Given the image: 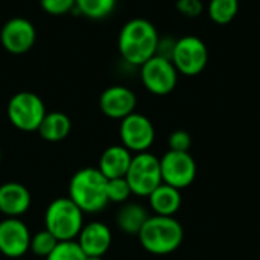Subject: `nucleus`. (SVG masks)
<instances>
[{"label": "nucleus", "mask_w": 260, "mask_h": 260, "mask_svg": "<svg viewBox=\"0 0 260 260\" xmlns=\"http://www.w3.org/2000/svg\"><path fill=\"white\" fill-rule=\"evenodd\" d=\"M149 207L154 212V215L160 216H175L177 212L181 207L183 198H181V190L161 183L149 197Z\"/></svg>", "instance_id": "nucleus-17"}, {"label": "nucleus", "mask_w": 260, "mask_h": 260, "mask_svg": "<svg viewBox=\"0 0 260 260\" xmlns=\"http://www.w3.org/2000/svg\"><path fill=\"white\" fill-rule=\"evenodd\" d=\"M119 136L122 145L133 154L146 152L155 140V128L145 114L134 111L120 120Z\"/></svg>", "instance_id": "nucleus-10"}, {"label": "nucleus", "mask_w": 260, "mask_h": 260, "mask_svg": "<svg viewBox=\"0 0 260 260\" xmlns=\"http://www.w3.org/2000/svg\"><path fill=\"white\" fill-rule=\"evenodd\" d=\"M177 11L189 18H197L204 12L203 0H177Z\"/></svg>", "instance_id": "nucleus-27"}, {"label": "nucleus", "mask_w": 260, "mask_h": 260, "mask_svg": "<svg viewBox=\"0 0 260 260\" xmlns=\"http://www.w3.org/2000/svg\"><path fill=\"white\" fill-rule=\"evenodd\" d=\"M158 38L157 27L149 20L133 18L122 26L117 49L125 62L140 67L155 55Z\"/></svg>", "instance_id": "nucleus-1"}, {"label": "nucleus", "mask_w": 260, "mask_h": 260, "mask_svg": "<svg viewBox=\"0 0 260 260\" xmlns=\"http://www.w3.org/2000/svg\"><path fill=\"white\" fill-rule=\"evenodd\" d=\"M70 129H72V122L67 114L61 111H50V113H46L38 128V134L46 142L56 143V142L64 140L70 134Z\"/></svg>", "instance_id": "nucleus-19"}, {"label": "nucleus", "mask_w": 260, "mask_h": 260, "mask_svg": "<svg viewBox=\"0 0 260 260\" xmlns=\"http://www.w3.org/2000/svg\"><path fill=\"white\" fill-rule=\"evenodd\" d=\"M161 180L165 184H169L178 190L189 187L197 178V161L190 152H177L168 151L160 158Z\"/></svg>", "instance_id": "nucleus-9"}, {"label": "nucleus", "mask_w": 260, "mask_h": 260, "mask_svg": "<svg viewBox=\"0 0 260 260\" xmlns=\"http://www.w3.org/2000/svg\"><path fill=\"white\" fill-rule=\"evenodd\" d=\"M0 161H2V148H0Z\"/></svg>", "instance_id": "nucleus-30"}, {"label": "nucleus", "mask_w": 260, "mask_h": 260, "mask_svg": "<svg viewBox=\"0 0 260 260\" xmlns=\"http://www.w3.org/2000/svg\"><path fill=\"white\" fill-rule=\"evenodd\" d=\"M46 107L41 98L32 91H18L15 93L6 107V114L12 126L23 133L38 131L44 116Z\"/></svg>", "instance_id": "nucleus-5"}, {"label": "nucleus", "mask_w": 260, "mask_h": 260, "mask_svg": "<svg viewBox=\"0 0 260 260\" xmlns=\"http://www.w3.org/2000/svg\"><path fill=\"white\" fill-rule=\"evenodd\" d=\"M239 12V0H209L207 14L209 18L219 24H229L235 20Z\"/></svg>", "instance_id": "nucleus-20"}, {"label": "nucleus", "mask_w": 260, "mask_h": 260, "mask_svg": "<svg viewBox=\"0 0 260 260\" xmlns=\"http://www.w3.org/2000/svg\"><path fill=\"white\" fill-rule=\"evenodd\" d=\"M142 248L154 256H168L177 251L184 239V229L175 216L152 215L139 232Z\"/></svg>", "instance_id": "nucleus-2"}, {"label": "nucleus", "mask_w": 260, "mask_h": 260, "mask_svg": "<svg viewBox=\"0 0 260 260\" xmlns=\"http://www.w3.org/2000/svg\"><path fill=\"white\" fill-rule=\"evenodd\" d=\"M76 242L87 257H104L111 247L113 235L107 224L93 221L84 224L76 238Z\"/></svg>", "instance_id": "nucleus-14"}, {"label": "nucleus", "mask_w": 260, "mask_h": 260, "mask_svg": "<svg viewBox=\"0 0 260 260\" xmlns=\"http://www.w3.org/2000/svg\"><path fill=\"white\" fill-rule=\"evenodd\" d=\"M30 232L20 218L0 221V253L9 259H18L29 251Z\"/></svg>", "instance_id": "nucleus-12"}, {"label": "nucleus", "mask_w": 260, "mask_h": 260, "mask_svg": "<svg viewBox=\"0 0 260 260\" xmlns=\"http://www.w3.org/2000/svg\"><path fill=\"white\" fill-rule=\"evenodd\" d=\"M133 155L123 145H113L102 152L98 169L107 180L123 178L129 169Z\"/></svg>", "instance_id": "nucleus-16"}, {"label": "nucleus", "mask_w": 260, "mask_h": 260, "mask_svg": "<svg viewBox=\"0 0 260 260\" xmlns=\"http://www.w3.org/2000/svg\"><path fill=\"white\" fill-rule=\"evenodd\" d=\"M85 260H104V257H85Z\"/></svg>", "instance_id": "nucleus-29"}, {"label": "nucleus", "mask_w": 260, "mask_h": 260, "mask_svg": "<svg viewBox=\"0 0 260 260\" xmlns=\"http://www.w3.org/2000/svg\"><path fill=\"white\" fill-rule=\"evenodd\" d=\"M85 254L75 241H59L46 260H85Z\"/></svg>", "instance_id": "nucleus-23"}, {"label": "nucleus", "mask_w": 260, "mask_h": 260, "mask_svg": "<svg viewBox=\"0 0 260 260\" xmlns=\"http://www.w3.org/2000/svg\"><path fill=\"white\" fill-rule=\"evenodd\" d=\"M76 0H40L43 11L49 15H64L75 9Z\"/></svg>", "instance_id": "nucleus-25"}, {"label": "nucleus", "mask_w": 260, "mask_h": 260, "mask_svg": "<svg viewBox=\"0 0 260 260\" xmlns=\"http://www.w3.org/2000/svg\"><path fill=\"white\" fill-rule=\"evenodd\" d=\"M169 151H177V152H189L192 146V137L187 131L184 129H177L174 131L169 139H168Z\"/></svg>", "instance_id": "nucleus-26"}, {"label": "nucleus", "mask_w": 260, "mask_h": 260, "mask_svg": "<svg viewBox=\"0 0 260 260\" xmlns=\"http://www.w3.org/2000/svg\"><path fill=\"white\" fill-rule=\"evenodd\" d=\"M125 178L131 187L133 195L148 198L163 183L160 158L149 151L134 154Z\"/></svg>", "instance_id": "nucleus-6"}, {"label": "nucleus", "mask_w": 260, "mask_h": 260, "mask_svg": "<svg viewBox=\"0 0 260 260\" xmlns=\"http://www.w3.org/2000/svg\"><path fill=\"white\" fill-rule=\"evenodd\" d=\"M32 203L29 189L15 181H9L0 186V213L6 218L23 216Z\"/></svg>", "instance_id": "nucleus-15"}, {"label": "nucleus", "mask_w": 260, "mask_h": 260, "mask_svg": "<svg viewBox=\"0 0 260 260\" xmlns=\"http://www.w3.org/2000/svg\"><path fill=\"white\" fill-rule=\"evenodd\" d=\"M149 216L151 215L148 213L146 207H143L142 204L125 203L122 204V207L116 215V224L125 235L137 236Z\"/></svg>", "instance_id": "nucleus-18"}, {"label": "nucleus", "mask_w": 260, "mask_h": 260, "mask_svg": "<svg viewBox=\"0 0 260 260\" xmlns=\"http://www.w3.org/2000/svg\"><path fill=\"white\" fill-rule=\"evenodd\" d=\"M59 241L50 233L47 232L46 229L32 235L30 236V245H29V251H32L34 254L40 256V257H47L53 248L56 247Z\"/></svg>", "instance_id": "nucleus-22"}, {"label": "nucleus", "mask_w": 260, "mask_h": 260, "mask_svg": "<svg viewBox=\"0 0 260 260\" xmlns=\"http://www.w3.org/2000/svg\"><path fill=\"white\" fill-rule=\"evenodd\" d=\"M175 44H177V38H172V37L161 38L160 37L158 38V43H157V52H155V55L172 61V55H174Z\"/></svg>", "instance_id": "nucleus-28"}, {"label": "nucleus", "mask_w": 260, "mask_h": 260, "mask_svg": "<svg viewBox=\"0 0 260 260\" xmlns=\"http://www.w3.org/2000/svg\"><path fill=\"white\" fill-rule=\"evenodd\" d=\"M37 41L35 26L23 17L9 18L0 29V43L6 52L23 55L29 52Z\"/></svg>", "instance_id": "nucleus-11"}, {"label": "nucleus", "mask_w": 260, "mask_h": 260, "mask_svg": "<svg viewBox=\"0 0 260 260\" xmlns=\"http://www.w3.org/2000/svg\"><path fill=\"white\" fill-rule=\"evenodd\" d=\"M108 180L98 168H84L73 174L69 183V198L85 213H99L108 206Z\"/></svg>", "instance_id": "nucleus-3"}, {"label": "nucleus", "mask_w": 260, "mask_h": 260, "mask_svg": "<svg viewBox=\"0 0 260 260\" xmlns=\"http://www.w3.org/2000/svg\"><path fill=\"white\" fill-rule=\"evenodd\" d=\"M133 195L131 187L126 181V178H113L107 183V197L110 203L116 204H125L128 203L129 197Z\"/></svg>", "instance_id": "nucleus-24"}, {"label": "nucleus", "mask_w": 260, "mask_h": 260, "mask_svg": "<svg viewBox=\"0 0 260 260\" xmlns=\"http://www.w3.org/2000/svg\"><path fill=\"white\" fill-rule=\"evenodd\" d=\"M140 79L149 93L155 96H166L175 90L178 84V72L171 59L154 55L140 66Z\"/></svg>", "instance_id": "nucleus-8"}, {"label": "nucleus", "mask_w": 260, "mask_h": 260, "mask_svg": "<svg viewBox=\"0 0 260 260\" xmlns=\"http://www.w3.org/2000/svg\"><path fill=\"white\" fill-rule=\"evenodd\" d=\"M209 62V49L206 43L197 35H184L177 40L172 64L178 75L197 76L204 72Z\"/></svg>", "instance_id": "nucleus-7"}, {"label": "nucleus", "mask_w": 260, "mask_h": 260, "mask_svg": "<svg viewBox=\"0 0 260 260\" xmlns=\"http://www.w3.org/2000/svg\"><path fill=\"white\" fill-rule=\"evenodd\" d=\"M136 107L137 96L131 88L125 85H111L105 88L99 98V108L110 119L122 120L133 114Z\"/></svg>", "instance_id": "nucleus-13"}, {"label": "nucleus", "mask_w": 260, "mask_h": 260, "mask_svg": "<svg viewBox=\"0 0 260 260\" xmlns=\"http://www.w3.org/2000/svg\"><path fill=\"white\" fill-rule=\"evenodd\" d=\"M117 0H76L75 9L91 20H102L108 17L114 8Z\"/></svg>", "instance_id": "nucleus-21"}, {"label": "nucleus", "mask_w": 260, "mask_h": 260, "mask_svg": "<svg viewBox=\"0 0 260 260\" xmlns=\"http://www.w3.org/2000/svg\"><path fill=\"white\" fill-rule=\"evenodd\" d=\"M84 227V212L69 198L53 200L44 213V229L58 241H75Z\"/></svg>", "instance_id": "nucleus-4"}]
</instances>
